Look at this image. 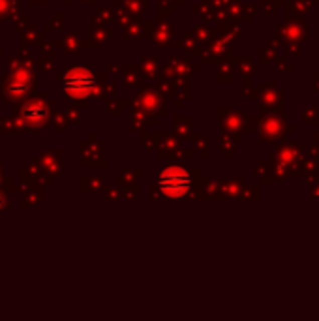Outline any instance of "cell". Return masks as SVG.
<instances>
[{
  "instance_id": "6da1fadb",
  "label": "cell",
  "mask_w": 319,
  "mask_h": 321,
  "mask_svg": "<svg viewBox=\"0 0 319 321\" xmlns=\"http://www.w3.org/2000/svg\"><path fill=\"white\" fill-rule=\"evenodd\" d=\"M158 188L165 197H184L191 188V177L190 173L178 167V165H169L165 167L160 177H158Z\"/></svg>"
},
{
  "instance_id": "7a4b0ae2",
  "label": "cell",
  "mask_w": 319,
  "mask_h": 321,
  "mask_svg": "<svg viewBox=\"0 0 319 321\" xmlns=\"http://www.w3.org/2000/svg\"><path fill=\"white\" fill-rule=\"evenodd\" d=\"M94 86H96V79L86 70H73L64 79V88L68 94H71V98H85L92 92Z\"/></svg>"
}]
</instances>
